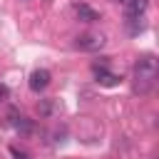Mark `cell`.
<instances>
[{"mask_svg":"<svg viewBox=\"0 0 159 159\" xmlns=\"http://www.w3.org/2000/svg\"><path fill=\"white\" fill-rule=\"evenodd\" d=\"M10 154H12V159H30V154L20 147H10Z\"/></svg>","mask_w":159,"mask_h":159,"instance_id":"7","label":"cell"},{"mask_svg":"<svg viewBox=\"0 0 159 159\" xmlns=\"http://www.w3.org/2000/svg\"><path fill=\"white\" fill-rule=\"evenodd\" d=\"M124 5V15H127V22L129 20H139L147 10V0H122Z\"/></svg>","mask_w":159,"mask_h":159,"instance_id":"3","label":"cell"},{"mask_svg":"<svg viewBox=\"0 0 159 159\" xmlns=\"http://www.w3.org/2000/svg\"><path fill=\"white\" fill-rule=\"evenodd\" d=\"M47 84H50V72L47 70H35L30 75V89L32 92H42V89H47Z\"/></svg>","mask_w":159,"mask_h":159,"instance_id":"4","label":"cell"},{"mask_svg":"<svg viewBox=\"0 0 159 159\" xmlns=\"http://www.w3.org/2000/svg\"><path fill=\"white\" fill-rule=\"evenodd\" d=\"M157 84V60L152 55H144L134 65V92L137 94H149Z\"/></svg>","mask_w":159,"mask_h":159,"instance_id":"1","label":"cell"},{"mask_svg":"<svg viewBox=\"0 0 159 159\" xmlns=\"http://www.w3.org/2000/svg\"><path fill=\"white\" fill-rule=\"evenodd\" d=\"M10 117L15 119L12 124H15V129H17V132H22V134H30V132H32V122H30L27 117H22V114H17V112H12Z\"/></svg>","mask_w":159,"mask_h":159,"instance_id":"6","label":"cell"},{"mask_svg":"<svg viewBox=\"0 0 159 159\" xmlns=\"http://www.w3.org/2000/svg\"><path fill=\"white\" fill-rule=\"evenodd\" d=\"M75 12H77V17H80L82 22H97V20H99V12L92 10V7L84 5V2H75Z\"/></svg>","mask_w":159,"mask_h":159,"instance_id":"5","label":"cell"},{"mask_svg":"<svg viewBox=\"0 0 159 159\" xmlns=\"http://www.w3.org/2000/svg\"><path fill=\"white\" fill-rule=\"evenodd\" d=\"M102 45H104V35H102V32H87V35L77 37V47L84 50V52H94V50H99Z\"/></svg>","mask_w":159,"mask_h":159,"instance_id":"2","label":"cell"},{"mask_svg":"<svg viewBox=\"0 0 159 159\" xmlns=\"http://www.w3.org/2000/svg\"><path fill=\"white\" fill-rule=\"evenodd\" d=\"M7 94H10L7 84H2V82H0V102H5V99H7Z\"/></svg>","mask_w":159,"mask_h":159,"instance_id":"8","label":"cell"}]
</instances>
